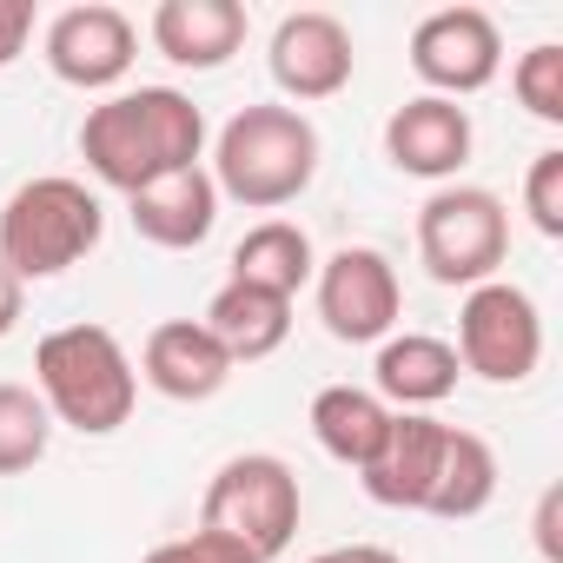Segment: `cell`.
<instances>
[{
  "label": "cell",
  "mask_w": 563,
  "mask_h": 563,
  "mask_svg": "<svg viewBox=\"0 0 563 563\" xmlns=\"http://www.w3.org/2000/svg\"><path fill=\"white\" fill-rule=\"evenodd\" d=\"M312 292H319V319L339 345H385L398 332L405 286H398V265L378 245H339L332 258H319Z\"/></svg>",
  "instance_id": "cell-8"
},
{
  "label": "cell",
  "mask_w": 563,
  "mask_h": 563,
  "mask_svg": "<svg viewBox=\"0 0 563 563\" xmlns=\"http://www.w3.org/2000/svg\"><path fill=\"white\" fill-rule=\"evenodd\" d=\"M107 232V206L87 179L67 173H41L27 186H14V199L0 206V265L21 286L27 278H60L74 272Z\"/></svg>",
  "instance_id": "cell-4"
},
{
  "label": "cell",
  "mask_w": 563,
  "mask_h": 563,
  "mask_svg": "<svg viewBox=\"0 0 563 563\" xmlns=\"http://www.w3.org/2000/svg\"><path fill=\"white\" fill-rule=\"evenodd\" d=\"M530 530H537V556H543V563H563V484H550V490L537 497Z\"/></svg>",
  "instance_id": "cell-27"
},
{
  "label": "cell",
  "mask_w": 563,
  "mask_h": 563,
  "mask_svg": "<svg viewBox=\"0 0 563 563\" xmlns=\"http://www.w3.org/2000/svg\"><path fill=\"white\" fill-rule=\"evenodd\" d=\"M457 365L484 385H523L543 365V319L537 299L510 278H490V286H471L457 306Z\"/></svg>",
  "instance_id": "cell-7"
},
{
  "label": "cell",
  "mask_w": 563,
  "mask_h": 563,
  "mask_svg": "<svg viewBox=\"0 0 563 563\" xmlns=\"http://www.w3.org/2000/svg\"><path fill=\"white\" fill-rule=\"evenodd\" d=\"M219 206H225V199H219V186H212L206 166L166 173V179H153L146 192L126 199L133 232H140L146 245H159V252H192V245H206L212 225H219Z\"/></svg>",
  "instance_id": "cell-16"
},
{
  "label": "cell",
  "mask_w": 563,
  "mask_h": 563,
  "mask_svg": "<svg viewBox=\"0 0 563 563\" xmlns=\"http://www.w3.org/2000/svg\"><path fill=\"white\" fill-rule=\"evenodd\" d=\"M306 563H405V556L385 550V543H339V550H319V556H306Z\"/></svg>",
  "instance_id": "cell-28"
},
{
  "label": "cell",
  "mask_w": 563,
  "mask_h": 563,
  "mask_svg": "<svg viewBox=\"0 0 563 563\" xmlns=\"http://www.w3.org/2000/svg\"><path fill=\"white\" fill-rule=\"evenodd\" d=\"M497 497V451L477 438V431H444V457H438V477H431V497H424V517H444V523H464L477 517L484 504Z\"/></svg>",
  "instance_id": "cell-21"
},
{
  "label": "cell",
  "mask_w": 563,
  "mask_h": 563,
  "mask_svg": "<svg viewBox=\"0 0 563 563\" xmlns=\"http://www.w3.org/2000/svg\"><path fill=\"white\" fill-rule=\"evenodd\" d=\"M212 186L245 212H278L319 179V126L299 107H239L212 140Z\"/></svg>",
  "instance_id": "cell-2"
},
{
  "label": "cell",
  "mask_w": 563,
  "mask_h": 563,
  "mask_svg": "<svg viewBox=\"0 0 563 563\" xmlns=\"http://www.w3.org/2000/svg\"><path fill=\"white\" fill-rule=\"evenodd\" d=\"M159 398H173V405H206V398H219L225 391V378H232V358L219 352V339L199 325V319H166V325H153L146 332V345H140V365H133Z\"/></svg>",
  "instance_id": "cell-13"
},
{
  "label": "cell",
  "mask_w": 563,
  "mask_h": 563,
  "mask_svg": "<svg viewBox=\"0 0 563 563\" xmlns=\"http://www.w3.org/2000/svg\"><path fill=\"white\" fill-rule=\"evenodd\" d=\"M272 87L286 93V107H319V100H339L358 74V47H352V27L325 8H299L272 27Z\"/></svg>",
  "instance_id": "cell-10"
},
{
  "label": "cell",
  "mask_w": 563,
  "mask_h": 563,
  "mask_svg": "<svg viewBox=\"0 0 563 563\" xmlns=\"http://www.w3.org/2000/svg\"><path fill=\"white\" fill-rule=\"evenodd\" d=\"M212 339H219V352L232 358V372L239 365H258V358H272L278 345L292 339V299H278V292H258V286H239V278H225V286L212 292V306H206V319H199Z\"/></svg>",
  "instance_id": "cell-18"
},
{
  "label": "cell",
  "mask_w": 563,
  "mask_h": 563,
  "mask_svg": "<svg viewBox=\"0 0 563 563\" xmlns=\"http://www.w3.org/2000/svg\"><path fill=\"white\" fill-rule=\"evenodd\" d=\"M34 0H0V67H14L21 54H27V41H34Z\"/></svg>",
  "instance_id": "cell-26"
},
{
  "label": "cell",
  "mask_w": 563,
  "mask_h": 563,
  "mask_svg": "<svg viewBox=\"0 0 563 563\" xmlns=\"http://www.w3.org/2000/svg\"><path fill=\"white\" fill-rule=\"evenodd\" d=\"M504 67V34L484 8H438L411 27V74L438 100H471L497 80Z\"/></svg>",
  "instance_id": "cell-11"
},
{
  "label": "cell",
  "mask_w": 563,
  "mask_h": 563,
  "mask_svg": "<svg viewBox=\"0 0 563 563\" xmlns=\"http://www.w3.org/2000/svg\"><path fill=\"white\" fill-rule=\"evenodd\" d=\"M34 391L54 424L80 438H113L140 405V372L107 325H60L34 345Z\"/></svg>",
  "instance_id": "cell-3"
},
{
  "label": "cell",
  "mask_w": 563,
  "mask_h": 563,
  "mask_svg": "<svg viewBox=\"0 0 563 563\" xmlns=\"http://www.w3.org/2000/svg\"><path fill=\"white\" fill-rule=\"evenodd\" d=\"M299 517H306V490H299V471L278 451H239V457H225L212 471L206 497H199V530L232 537L258 563L292 550Z\"/></svg>",
  "instance_id": "cell-5"
},
{
  "label": "cell",
  "mask_w": 563,
  "mask_h": 563,
  "mask_svg": "<svg viewBox=\"0 0 563 563\" xmlns=\"http://www.w3.org/2000/svg\"><path fill=\"white\" fill-rule=\"evenodd\" d=\"M54 418L34 385H0V477H21L47 457Z\"/></svg>",
  "instance_id": "cell-22"
},
{
  "label": "cell",
  "mask_w": 563,
  "mask_h": 563,
  "mask_svg": "<svg viewBox=\"0 0 563 563\" xmlns=\"http://www.w3.org/2000/svg\"><path fill=\"white\" fill-rule=\"evenodd\" d=\"M385 431H391V405L378 391H365V385H325L312 398V438L345 471H365L378 457Z\"/></svg>",
  "instance_id": "cell-20"
},
{
  "label": "cell",
  "mask_w": 563,
  "mask_h": 563,
  "mask_svg": "<svg viewBox=\"0 0 563 563\" xmlns=\"http://www.w3.org/2000/svg\"><path fill=\"white\" fill-rule=\"evenodd\" d=\"M418 258L438 286H490L510 258V212L490 186H438L418 206Z\"/></svg>",
  "instance_id": "cell-6"
},
{
  "label": "cell",
  "mask_w": 563,
  "mask_h": 563,
  "mask_svg": "<svg viewBox=\"0 0 563 563\" xmlns=\"http://www.w3.org/2000/svg\"><path fill=\"white\" fill-rule=\"evenodd\" d=\"M41 54H47L60 87L113 93L133 74V60H140V27H133V14L107 8V0H80V8H60L47 21Z\"/></svg>",
  "instance_id": "cell-9"
},
{
  "label": "cell",
  "mask_w": 563,
  "mask_h": 563,
  "mask_svg": "<svg viewBox=\"0 0 563 563\" xmlns=\"http://www.w3.org/2000/svg\"><path fill=\"white\" fill-rule=\"evenodd\" d=\"M312 272H319V252H312V232L299 219H258L232 245V278H239V286L278 292V299H292V306L312 286Z\"/></svg>",
  "instance_id": "cell-19"
},
{
  "label": "cell",
  "mask_w": 563,
  "mask_h": 563,
  "mask_svg": "<svg viewBox=\"0 0 563 563\" xmlns=\"http://www.w3.org/2000/svg\"><path fill=\"white\" fill-rule=\"evenodd\" d=\"M510 93H517V107H523L530 120L563 126V47H556V41H537L530 54H517Z\"/></svg>",
  "instance_id": "cell-23"
},
{
  "label": "cell",
  "mask_w": 563,
  "mask_h": 563,
  "mask_svg": "<svg viewBox=\"0 0 563 563\" xmlns=\"http://www.w3.org/2000/svg\"><path fill=\"white\" fill-rule=\"evenodd\" d=\"M245 27H252V21H245L239 0H159L153 21H146L153 47H159L173 67H186V74L225 67V60L245 47Z\"/></svg>",
  "instance_id": "cell-15"
},
{
  "label": "cell",
  "mask_w": 563,
  "mask_h": 563,
  "mask_svg": "<svg viewBox=\"0 0 563 563\" xmlns=\"http://www.w3.org/2000/svg\"><path fill=\"white\" fill-rule=\"evenodd\" d=\"M80 159L113 192H146L166 173L206 159V113L179 87H120L80 120Z\"/></svg>",
  "instance_id": "cell-1"
},
{
  "label": "cell",
  "mask_w": 563,
  "mask_h": 563,
  "mask_svg": "<svg viewBox=\"0 0 563 563\" xmlns=\"http://www.w3.org/2000/svg\"><path fill=\"white\" fill-rule=\"evenodd\" d=\"M444 431L451 424H438L431 411H391V431H385L378 457L358 471L365 497L385 504V510H424L438 457H444Z\"/></svg>",
  "instance_id": "cell-14"
},
{
  "label": "cell",
  "mask_w": 563,
  "mask_h": 563,
  "mask_svg": "<svg viewBox=\"0 0 563 563\" xmlns=\"http://www.w3.org/2000/svg\"><path fill=\"white\" fill-rule=\"evenodd\" d=\"M140 563H258V556L239 550V543L219 537V530H192V537H166V543H153Z\"/></svg>",
  "instance_id": "cell-25"
},
{
  "label": "cell",
  "mask_w": 563,
  "mask_h": 563,
  "mask_svg": "<svg viewBox=\"0 0 563 563\" xmlns=\"http://www.w3.org/2000/svg\"><path fill=\"white\" fill-rule=\"evenodd\" d=\"M523 212L543 239H563V146H543L523 173Z\"/></svg>",
  "instance_id": "cell-24"
},
{
  "label": "cell",
  "mask_w": 563,
  "mask_h": 563,
  "mask_svg": "<svg viewBox=\"0 0 563 563\" xmlns=\"http://www.w3.org/2000/svg\"><path fill=\"white\" fill-rule=\"evenodd\" d=\"M471 146H477L471 107L438 100V93H418L385 120V159L398 173H411V179H431V186H457Z\"/></svg>",
  "instance_id": "cell-12"
},
{
  "label": "cell",
  "mask_w": 563,
  "mask_h": 563,
  "mask_svg": "<svg viewBox=\"0 0 563 563\" xmlns=\"http://www.w3.org/2000/svg\"><path fill=\"white\" fill-rule=\"evenodd\" d=\"M21 306H27V286H21V278H14L8 265H0V339H8V332L21 325Z\"/></svg>",
  "instance_id": "cell-29"
},
{
  "label": "cell",
  "mask_w": 563,
  "mask_h": 563,
  "mask_svg": "<svg viewBox=\"0 0 563 563\" xmlns=\"http://www.w3.org/2000/svg\"><path fill=\"white\" fill-rule=\"evenodd\" d=\"M464 365L451 352V339H431V332H391L372 358V391L391 405V411H431L457 391Z\"/></svg>",
  "instance_id": "cell-17"
}]
</instances>
